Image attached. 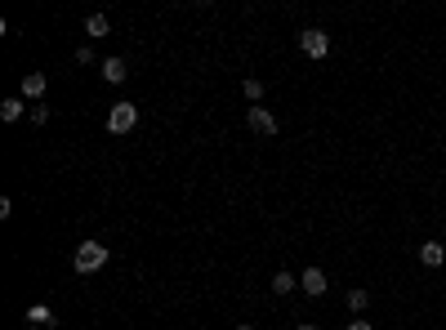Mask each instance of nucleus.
<instances>
[{
  "instance_id": "f257e3e1",
  "label": "nucleus",
  "mask_w": 446,
  "mask_h": 330,
  "mask_svg": "<svg viewBox=\"0 0 446 330\" xmlns=\"http://www.w3.org/2000/svg\"><path fill=\"white\" fill-rule=\"evenodd\" d=\"M103 263H107V245H98V241H80L76 245V255H72V268L76 272H98V268H103Z\"/></svg>"
},
{
  "instance_id": "f03ea898",
  "label": "nucleus",
  "mask_w": 446,
  "mask_h": 330,
  "mask_svg": "<svg viewBox=\"0 0 446 330\" xmlns=\"http://www.w3.org/2000/svg\"><path fill=\"white\" fill-rule=\"evenodd\" d=\"M134 125H139V107L134 103H125V98H121V103H112V112H107V129H112V134H129Z\"/></svg>"
},
{
  "instance_id": "7ed1b4c3",
  "label": "nucleus",
  "mask_w": 446,
  "mask_h": 330,
  "mask_svg": "<svg viewBox=\"0 0 446 330\" xmlns=\"http://www.w3.org/2000/svg\"><path fill=\"white\" fill-rule=\"evenodd\" d=\"M299 49H304L308 58H326L330 54V36H326L322 27H308V31H299Z\"/></svg>"
},
{
  "instance_id": "20e7f679",
  "label": "nucleus",
  "mask_w": 446,
  "mask_h": 330,
  "mask_svg": "<svg viewBox=\"0 0 446 330\" xmlns=\"http://www.w3.org/2000/svg\"><path fill=\"white\" fill-rule=\"evenodd\" d=\"M299 290H304V294H312V299H322V294L330 290V282H326V272H322V268H308V272L299 277Z\"/></svg>"
},
{
  "instance_id": "39448f33",
  "label": "nucleus",
  "mask_w": 446,
  "mask_h": 330,
  "mask_svg": "<svg viewBox=\"0 0 446 330\" xmlns=\"http://www.w3.org/2000/svg\"><path fill=\"white\" fill-rule=\"evenodd\" d=\"M250 129L255 134H277V117L268 107H250Z\"/></svg>"
},
{
  "instance_id": "423d86ee",
  "label": "nucleus",
  "mask_w": 446,
  "mask_h": 330,
  "mask_svg": "<svg viewBox=\"0 0 446 330\" xmlns=\"http://www.w3.org/2000/svg\"><path fill=\"white\" fill-rule=\"evenodd\" d=\"M420 263H424V268H442V263H446V245L442 241H424L420 245Z\"/></svg>"
},
{
  "instance_id": "0eeeda50",
  "label": "nucleus",
  "mask_w": 446,
  "mask_h": 330,
  "mask_svg": "<svg viewBox=\"0 0 446 330\" xmlns=\"http://www.w3.org/2000/svg\"><path fill=\"white\" fill-rule=\"evenodd\" d=\"M125 76H129L125 58H117V54H112V58H103V80H107V85H121Z\"/></svg>"
},
{
  "instance_id": "6e6552de",
  "label": "nucleus",
  "mask_w": 446,
  "mask_h": 330,
  "mask_svg": "<svg viewBox=\"0 0 446 330\" xmlns=\"http://www.w3.org/2000/svg\"><path fill=\"white\" fill-rule=\"evenodd\" d=\"M45 85H49L45 72H27L23 76V98H45Z\"/></svg>"
},
{
  "instance_id": "1a4fd4ad",
  "label": "nucleus",
  "mask_w": 446,
  "mask_h": 330,
  "mask_svg": "<svg viewBox=\"0 0 446 330\" xmlns=\"http://www.w3.org/2000/svg\"><path fill=\"white\" fill-rule=\"evenodd\" d=\"M107 31H112V23L103 18V14H90V18H85V36H98V41H103Z\"/></svg>"
},
{
  "instance_id": "9d476101",
  "label": "nucleus",
  "mask_w": 446,
  "mask_h": 330,
  "mask_svg": "<svg viewBox=\"0 0 446 330\" xmlns=\"http://www.w3.org/2000/svg\"><path fill=\"white\" fill-rule=\"evenodd\" d=\"M27 321L41 326V330H49V326H54V312H49L45 304H36V308H27Z\"/></svg>"
},
{
  "instance_id": "9b49d317",
  "label": "nucleus",
  "mask_w": 446,
  "mask_h": 330,
  "mask_svg": "<svg viewBox=\"0 0 446 330\" xmlns=\"http://www.w3.org/2000/svg\"><path fill=\"white\" fill-rule=\"evenodd\" d=\"M23 112H27L23 98H5V103H0V121H18Z\"/></svg>"
},
{
  "instance_id": "f8f14e48",
  "label": "nucleus",
  "mask_w": 446,
  "mask_h": 330,
  "mask_svg": "<svg viewBox=\"0 0 446 330\" xmlns=\"http://www.w3.org/2000/svg\"><path fill=\"white\" fill-rule=\"evenodd\" d=\"M366 304H371V294L361 290V286H353L349 290V312H366Z\"/></svg>"
},
{
  "instance_id": "ddd939ff",
  "label": "nucleus",
  "mask_w": 446,
  "mask_h": 330,
  "mask_svg": "<svg viewBox=\"0 0 446 330\" xmlns=\"http://www.w3.org/2000/svg\"><path fill=\"white\" fill-rule=\"evenodd\" d=\"M241 94H245V98H250V103H259V98H263V80H255V76H245V80H241Z\"/></svg>"
},
{
  "instance_id": "4468645a",
  "label": "nucleus",
  "mask_w": 446,
  "mask_h": 330,
  "mask_svg": "<svg viewBox=\"0 0 446 330\" xmlns=\"http://www.w3.org/2000/svg\"><path fill=\"white\" fill-rule=\"evenodd\" d=\"M294 286H299V282H294L290 272H277V277H272V290H277V294H290Z\"/></svg>"
},
{
  "instance_id": "2eb2a0df",
  "label": "nucleus",
  "mask_w": 446,
  "mask_h": 330,
  "mask_svg": "<svg viewBox=\"0 0 446 330\" xmlns=\"http://www.w3.org/2000/svg\"><path fill=\"white\" fill-rule=\"evenodd\" d=\"M76 63H80V68H90V63H94V49L80 45V49H76Z\"/></svg>"
},
{
  "instance_id": "dca6fc26",
  "label": "nucleus",
  "mask_w": 446,
  "mask_h": 330,
  "mask_svg": "<svg viewBox=\"0 0 446 330\" xmlns=\"http://www.w3.org/2000/svg\"><path fill=\"white\" fill-rule=\"evenodd\" d=\"M344 330H375V326H371V321H349Z\"/></svg>"
},
{
  "instance_id": "f3484780",
  "label": "nucleus",
  "mask_w": 446,
  "mask_h": 330,
  "mask_svg": "<svg viewBox=\"0 0 446 330\" xmlns=\"http://www.w3.org/2000/svg\"><path fill=\"white\" fill-rule=\"evenodd\" d=\"M299 330H322V326H308V321H304V326H299Z\"/></svg>"
},
{
  "instance_id": "a211bd4d",
  "label": "nucleus",
  "mask_w": 446,
  "mask_h": 330,
  "mask_svg": "<svg viewBox=\"0 0 446 330\" xmlns=\"http://www.w3.org/2000/svg\"><path fill=\"white\" fill-rule=\"evenodd\" d=\"M237 330H255V326H237Z\"/></svg>"
}]
</instances>
